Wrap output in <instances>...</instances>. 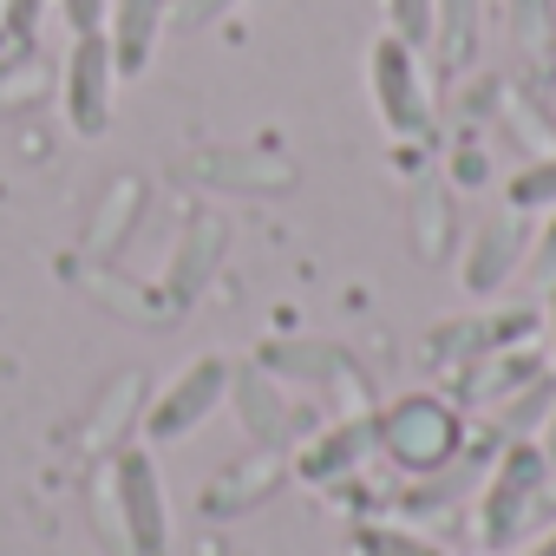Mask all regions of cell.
I'll use <instances>...</instances> for the list:
<instances>
[{
  "label": "cell",
  "mask_w": 556,
  "mask_h": 556,
  "mask_svg": "<svg viewBox=\"0 0 556 556\" xmlns=\"http://www.w3.org/2000/svg\"><path fill=\"white\" fill-rule=\"evenodd\" d=\"M517 262H523V223H517V210H510V216H497V223H478L458 282H465L471 295H491V289H504V275H517Z\"/></svg>",
  "instance_id": "obj_7"
},
{
  "label": "cell",
  "mask_w": 556,
  "mask_h": 556,
  "mask_svg": "<svg viewBox=\"0 0 556 556\" xmlns=\"http://www.w3.org/2000/svg\"><path fill=\"white\" fill-rule=\"evenodd\" d=\"M510 210H556V151H543L536 164H523L510 184H504Z\"/></svg>",
  "instance_id": "obj_13"
},
{
  "label": "cell",
  "mask_w": 556,
  "mask_h": 556,
  "mask_svg": "<svg viewBox=\"0 0 556 556\" xmlns=\"http://www.w3.org/2000/svg\"><path fill=\"white\" fill-rule=\"evenodd\" d=\"M40 14H47V0H8V34L27 40V34L40 27Z\"/></svg>",
  "instance_id": "obj_20"
},
{
  "label": "cell",
  "mask_w": 556,
  "mask_h": 556,
  "mask_svg": "<svg viewBox=\"0 0 556 556\" xmlns=\"http://www.w3.org/2000/svg\"><path fill=\"white\" fill-rule=\"evenodd\" d=\"M432 14H439V0H387V34L400 47H432Z\"/></svg>",
  "instance_id": "obj_14"
},
{
  "label": "cell",
  "mask_w": 556,
  "mask_h": 556,
  "mask_svg": "<svg viewBox=\"0 0 556 556\" xmlns=\"http://www.w3.org/2000/svg\"><path fill=\"white\" fill-rule=\"evenodd\" d=\"M517 34L536 40V47L549 40V0H517Z\"/></svg>",
  "instance_id": "obj_19"
},
{
  "label": "cell",
  "mask_w": 556,
  "mask_h": 556,
  "mask_svg": "<svg viewBox=\"0 0 556 556\" xmlns=\"http://www.w3.org/2000/svg\"><path fill=\"white\" fill-rule=\"evenodd\" d=\"M164 34V0H112V60H118V79L125 73H144L151 47Z\"/></svg>",
  "instance_id": "obj_8"
},
{
  "label": "cell",
  "mask_w": 556,
  "mask_h": 556,
  "mask_svg": "<svg viewBox=\"0 0 556 556\" xmlns=\"http://www.w3.org/2000/svg\"><path fill=\"white\" fill-rule=\"evenodd\" d=\"M549 348H556V282H549Z\"/></svg>",
  "instance_id": "obj_22"
},
{
  "label": "cell",
  "mask_w": 556,
  "mask_h": 556,
  "mask_svg": "<svg viewBox=\"0 0 556 556\" xmlns=\"http://www.w3.org/2000/svg\"><path fill=\"white\" fill-rule=\"evenodd\" d=\"M112 504H118V530H125L131 556H170V497H164V471L144 445H125L112 458Z\"/></svg>",
  "instance_id": "obj_1"
},
{
  "label": "cell",
  "mask_w": 556,
  "mask_h": 556,
  "mask_svg": "<svg viewBox=\"0 0 556 556\" xmlns=\"http://www.w3.org/2000/svg\"><path fill=\"white\" fill-rule=\"evenodd\" d=\"M374 439H380L406 471H439V465L458 452V413H452L445 400H432V393H413V400H400V406L380 413Z\"/></svg>",
  "instance_id": "obj_4"
},
{
  "label": "cell",
  "mask_w": 556,
  "mask_h": 556,
  "mask_svg": "<svg viewBox=\"0 0 556 556\" xmlns=\"http://www.w3.org/2000/svg\"><path fill=\"white\" fill-rule=\"evenodd\" d=\"M131 210H138V184H118V210H112V203L99 210V229H92V249H105V242H118V236L131 229Z\"/></svg>",
  "instance_id": "obj_16"
},
{
  "label": "cell",
  "mask_w": 556,
  "mask_h": 556,
  "mask_svg": "<svg viewBox=\"0 0 556 556\" xmlns=\"http://www.w3.org/2000/svg\"><path fill=\"white\" fill-rule=\"evenodd\" d=\"M536 556H556V536H549V543H543V549H536Z\"/></svg>",
  "instance_id": "obj_23"
},
{
  "label": "cell",
  "mask_w": 556,
  "mask_h": 556,
  "mask_svg": "<svg viewBox=\"0 0 556 556\" xmlns=\"http://www.w3.org/2000/svg\"><path fill=\"white\" fill-rule=\"evenodd\" d=\"M367 92L387 118L393 138H419L432 125V99H426V73H419V53L400 47L393 34H380L367 47Z\"/></svg>",
  "instance_id": "obj_3"
},
{
  "label": "cell",
  "mask_w": 556,
  "mask_h": 556,
  "mask_svg": "<svg viewBox=\"0 0 556 556\" xmlns=\"http://www.w3.org/2000/svg\"><path fill=\"white\" fill-rule=\"evenodd\" d=\"M478 177H484V157H478V151H465V157H458V184H478Z\"/></svg>",
  "instance_id": "obj_21"
},
{
  "label": "cell",
  "mask_w": 556,
  "mask_h": 556,
  "mask_svg": "<svg viewBox=\"0 0 556 556\" xmlns=\"http://www.w3.org/2000/svg\"><path fill=\"white\" fill-rule=\"evenodd\" d=\"M549 432H556V426H549ZM543 458H556V439H549V452H543Z\"/></svg>",
  "instance_id": "obj_24"
},
{
  "label": "cell",
  "mask_w": 556,
  "mask_h": 556,
  "mask_svg": "<svg viewBox=\"0 0 556 556\" xmlns=\"http://www.w3.org/2000/svg\"><path fill=\"white\" fill-rule=\"evenodd\" d=\"M478 0H439V14H432V47L445 60V73H465L471 66V47H478Z\"/></svg>",
  "instance_id": "obj_10"
},
{
  "label": "cell",
  "mask_w": 556,
  "mask_h": 556,
  "mask_svg": "<svg viewBox=\"0 0 556 556\" xmlns=\"http://www.w3.org/2000/svg\"><path fill=\"white\" fill-rule=\"evenodd\" d=\"M60 105H66V125L79 138H105L112 131V112H118V60H112V40L105 34H73L66 79H60Z\"/></svg>",
  "instance_id": "obj_2"
},
{
  "label": "cell",
  "mask_w": 556,
  "mask_h": 556,
  "mask_svg": "<svg viewBox=\"0 0 556 556\" xmlns=\"http://www.w3.org/2000/svg\"><path fill=\"white\" fill-rule=\"evenodd\" d=\"M374 445V426H334V432H321L302 458H295V471L308 478V484H334L341 471H354L361 465V452Z\"/></svg>",
  "instance_id": "obj_9"
},
{
  "label": "cell",
  "mask_w": 556,
  "mask_h": 556,
  "mask_svg": "<svg viewBox=\"0 0 556 556\" xmlns=\"http://www.w3.org/2000/svg\"><path fill=\"white\" fill-rule=\"evenodd\" d=\"M105 14H112V0H60V21L73 34H105Z\"/></svg>",
  "instance_id": "obj_18"
},
{
  "label": "cell",
  "mask_w": 556,
  "mask_h": 556,
  "mask_svg": "<svg viewBox=\"0 0 556 556\" xmlns=\"http://www.w3.org/2000/svg\"><path fill=\"white\" fill-rule=\"evenodd\" d=\"M523 268H530V282H556V216H549L543 236L523 249Z\"/></svg>",
  "instance_id": "obj_17"
},
{
  "label": "cell",
  "mask_w": 556,
  "mask_h": 556,
  "mask_svg": "<svg viewBox=\"0 0 556 556\" xmlns=\"http://www.w3.org/2000/svg\"><path fill=\"white\" fill-rule=\"evenodd\" d=\"M229 400V361H216V354H203V361H190L157 400H151V413H144V432L151 439H190L216 406Z\"/></svg>",
  "instance_id": "obj_6"
},
{
  "label": "cell",
  "mask_w": 556,
  "mask_h": 556,
  "mask_svg": "<svg viewBox=\"0 0 556 556\" xmlns=\"http://www.w3.org/2000/svg\"><path fill=\"white\" fill-rule=\"evenodd\" d=\"M543 478H549V458L536 445L510 439L504 458H497V471H491V484L478 491V530H484V543H510L530 523V504H536Z\"/></svg>",
  "instance_id": "obj_5"
},
{
  "label": "cell",
  "mask_w": 556,
  "mask_h": 556,
  "mask_svg": "<svg viewBox=\"0 0 556 556\" xmlns=\"http://www.w3.org/2000/svg\"><path fill=\"white\" fill-rule=\"evenodd\" d=\"M419 249L426 255L452 249V190L445 184H426V197H419Z\"/></svg>",
  "instance_id": "obj_15"
},
{
  "label": "cell",
  "mask_w": 556,
  "mask_h": 556,
  "mask_svg": "<svg viewBox=\"0 0 556 556\" xmlns=\"http://www.w3.org/2000/svg\"><path fill=\"white\" fill-rule=\"evenodd\" d=\"M229 393H236V406H242V419H249V432H255V439H275V432L289 426L282 400L268 393V380H262V374H242V380L229 374Z\"/></svg>",
  "instance_id": "obj_11"
},
{
  "label": "cell",
  "mask_w": 556,
  "mask_h": 556,
  "mask_svg": "<svg viewBox=\"0 0 556 556\" xmlns=\"http://www.w3.org/2000/svg\"><path fill=\"white\" fill-rule=\"evenodd\" d=\"M354 556H445V549L432 536H419V530H400V523H361Z\"/></svg>",
  "instance_id": "obj_12"
}]
</instances>
